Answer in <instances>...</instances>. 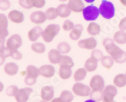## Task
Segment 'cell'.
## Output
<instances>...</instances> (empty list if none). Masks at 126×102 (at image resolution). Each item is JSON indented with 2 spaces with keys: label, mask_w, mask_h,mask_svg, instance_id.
<instances>
[{
  "label": "cell",
  "mask_w": 126,
  "mask_h": 102,
  "mask_svg": "<svg viewBox=\"0 0 126 102\" xmlns=\"http://www.w3.org/2000/svg\"><path fill=\"white\" fill-rule=\"evenodd\" d=\"M61 30V26L57 24H49L43 30L42 38L47 43H50L59 34Z\"/></svg>",
  "instance_id": "1"
},
{
  "label": "cell",
  "mask_w": 126,
  "mask_h": 102,
  "mask_svg": "<svg viewBox=\"0 0 126 102\" xmlns=\"http://www.w3.org/2000/svg\"><path fill=\"white\" fill-rule=\"evenodd\" d=\"M98 9L100 15L106 20H110L115 16V8L114 4L108 0H102Z\"/></svg>",
  "instance_id": "2"
},
{
  "label": "cell",
  "mask_w": 126,
  "mask_h": 102,
  "mask_svg": "<svg viewBox=\"0 0 126 102\" xmlns=\"http://www.w3.org/2000/svg\"><path fill=\"white\" fill-rule=\"evenodd\" d=\"M83 18L87 21H94L97 20L100 16L98 8L94 5H89L86 6L82 11Z\"/></svg>",
  "instance_id": "3"
},
{
  "label": "cell",
  "mask_w": 126,
  "mask_h": 102,
  "mask_svg": "<svg viewBox=\"0 0 126 102\" xmlns=\"http://www.w3.org/2000/svg\"><path fill=\"white\" fill-rule=\"evenodd\" d=\"M72 91L75 95L80 97H87L90 96L91 90L90 86L80 82H76L72 87Z\"/></svg>",
  "instance_id": "4"
},
{
  "label": "cell",
  "mask_w": 126,
  "mask_h": 102,
  "mask_svg": "<svg viewBox=\"0 0 126 102\" xmlns=\"http://www.w3.org/2000/svg\"><path fill=\"white\" fill-rule=\"evenodd\" d=\"M117 93V88L114 85H107L102 91V102H110L114 100Z\"/></svg>",
  "instance_id": "5"
},
{
  "label": "cell",
  "mask_w": 126,
  "mask_h": 102,
  "mask_svg": "<svg viewBox=\"0 0 126 102\" xmlns=\"http://www.w3.org/2000/svg\"><path fill=\"white\" fill-rule=\"evenodd\" d=\"M23 40L18 34H13L9 37L6 41V46L12 51L18 50L22 46Z\"/></svg>",
  "instance_id": "6"
},
{
  "label": "cell",
  "mask_w": 126,
  "mask_h": 102,
  "mask_svg": "<svg viewBox=\"0 0 126 102\" xmlns=\"http://www.w3.org/2000/svg\"><path fill=\"white\" fill-rule=\"evenodd\" d=\"M109 55L111 56L115 63L118 64H123L126 62V51L116 45L113 50L110 51Z\"/></svg>",
  "instance_id": "7"
},
{
  "label": "cell",
  "mask_w": 126,
  "mask_h": 102,
  "mask_svg": "<svg viewBox=\"0 0 126 102\" xmlns=\"http://www.w3.org/2000/svg\"><path fill=\"white\" fill-rule=\"evenodd\" d=\"M78 46L85 50H93L97 46V41L93 36L78 40Z\"/></svg>",
  "instance_id": "8"
},
{
  "label": "cell",
  "mask_w": 126,
  "mask_h": 102,
  "mask_svg": "<svg viewBox=\"0 0 126 102\" xmlns=\"http://www.w3.org/2000/svg\"><path fill=\"white\" fill-rule=\"evenodd\" d=\"M92 91H102L105 88V80L103 77L100 75H95L92 77L90 85Z\"/></svg>",
  "instance_id": "9"
},
{
  "label": "cell",
  "mask_w": 126,
  "mask_h": 102,
  "mask_svg": "<svg viewBox=\"0 0 126 102\" xmlns=\"http://www.w3.org/2000/svg\"><path fill=\"white\" fill-rule=\"evenodd\" d=\"M33 90L30 87L20 88L15 95V99L16 102H27Z\"/></svg>",
  "instance_id": "10"
},
{
  "label": "cell",
  "mask_w": 126,
  "mask_h": 102,
  "mask_svg": "<svg viewBox=\"0 0 126 102\" xmlns=\"http://www.w3.org/2000/svg\"><path fill=\"white\" fill-rule=\"evenodd\" d=\"M29 19L32 23L36 24L37 26L43 24L47 21V18H46L45 12L40 11V10L32 12L29 16Z\"/></svg>",
  "instance_id": "11"
},
{
  "label": "cell",
  "mask_w": 126,
  "mask_h": 102,
  "mask_svg": "<svg viewBox=\"0 0 126 102\" xmlns=\"http://www.w3.org/2000/svg\"><path fill=\"white\" fill-rule=\"evenodd\" d=\"M7 16L11 22L16 24H22L25 20L24 14L17 10H11L8 14Z\"/></svg>",
  "instance_id": "12"
},
{
  "label": "cell",
  "mask_w": 126,
  "mask_h": 102,
  "mask_svg": "<svg viewBox=\"0 0 126 102\" xmlns=\"http://www.w3.org/2000/svg\"><path fill=\"white\" fill-rule=\"evenodd\" d=\"M8 18L4 13H0V38L5 39L8 36Z\"/></svg>",
  "instance_id": "13"
},
{
  "label": "cell",
  "mask_w": 126,
  "mask_h": 102,
  "mask_svg": "<svg viewBox=\"0 0 126 102\" xmlns=\"http://www.w3.org/2000/svg\"><path fill=\"white\" fill-rule=\"evenodd\" d=\"M43 29L39 26H36L30 29L27 33V38L32 43L36 42L42 36Z\"/></svg>",
  "instance_id": "14"
},
{
  "label": "cell",
  "mask_w": 126,
  "mask_h": 102,
  "mask_svg": "<svg viewBox=\"0 0 126 102\" xmlns=\"http://www.w3.org/2000/svg\"><path fill=\"white\" fill-rule=\"evenodd\" d=\"M39 68L40 75L45 78H51L56 73V69L51 65H43Z\"/></svg>",
  "instance_id": "15"
},
{
  "label": "cell",
  "mask_w": 126,
  "mask_h": 102,
  "mask_svg": "<svg viewBox=\"0 0 126 102\" xmlns=\"http://www.w3.org/2000/svg\"><path fill=\"white\" fill-rule=\"evenodd\" d=\"M67 4L71 11L75 13H82L85 8L83 0H68Z\"/></svg>",
  "instance_id": "16"
},
{
  "label": "cell",
  "mask_w": 126,
  "mask_h": 102,
  "mask_svg": "<svg viewBox=\"0 0 126 102\" xmlns=\"http://www.w3.org/2000/svg\"><path fill=\"white\" fill-rule=\"evenodd\" d=\"M54 96V90L51 86H45L40 90V97L42 100L50 102Z\"/></svg>",
  "instance_id": "17"
},
{
  "label": "cell",
  "mask_w": 126,
  "mask_h": 102,
  "mask_svg": "<svg viewBox=\"0 0 126 102\" xmlns=\"http://www.w3.org/2000/svg\"><path fill=\"white\" fill-rule=\"evenodd\" d=\"M62 55H63L57 49L52 48L49 50L48 52L47 58L50 63L52 65H57V64H59L60 63Z\"/></svg>",
  "instance_id": "18"
},
{
  "label": "cell",
  "mask_w": 126,
  "mask_h": 102,
  "mask_svg": "<svg viewBox=\"0 0 126 102\" xmlns=\"http://www.w3.org/2000/svg\"><path fill=\"white\" fill-rule=\"evenodd\" d=\"M83 31V26L81 24H75L73 30L69 32V37L72 41H78Z\"/></svg>",
  "instance_id": "19"
},
{
  "label": "cell",
  "mask_w": 126,
  "mask_h": 102,
  "mask_svg": "<svg viewBox=\"0 0 126 102\" xmlns=\"http://www.w3.org/2000/svg\"><path fill=\"white\" fill-rule=\"evenodd\" d=\"M58 17L61 18H67L71 14V10H70L67 4L61 3L59 4L56 8Z\"/></svg>",
  "instance_id": "20"
},
{
  "label": "cell",
  "mask_w": 126,
  "mask_h": 102,
  "mask_svg": "<svg viewBox=\"0 0 126 102\" xmlns=\"http://www.w3.org/2000/svg\"><path fill=\"white\" fill-rule=\"evenodd\" d=\"M3 69L6 75L10 77H13L18 73L19 67L15 63L8 62L4 65Z\"/></svg>",
  "instance_id": "21"
},
{
  "label": "cell",
  "mask_w": 126,
  "mask_h": 102,
  "mask_svg": "<svg viewBox=\"0 0 126 102\" xmlns=\"http://www.w3.org/2000/svg\"><path fill=\"white\" fill-rule=\"evenodd\" d=\"M86 31L88 34L92 36H95L101 33V26L98 23H95L94 21H92L88 24L86 27Z\"/></svg>",
  "instance_id": "22"
},
{
  "label": "cell",
  "mask_w": 126,
  "mask_h": 102,
  "mask_svg": "<svg viewBox=\"0 0 126 102\" xmlns=\"http://www.w3.org/2000/svg\"><path fill=\"white\" fill-rule=\"evenodd\" d=\"M72 68L67 66L60 65L59 69V76L63 80L69 79L72 76Z\"/></svg>",
  "instance_id": "23"
},
{
  "label": "cell",
  "mask_w": 126,
  "mask_h": 102,
  "mask_svg": "<svg viewBox=\"0 0 126 102\" xmlns=\"http://www.w3.org/2000/svg\"><path fill=\"white\" fill-rule=\"evenodd\" d=\"M98 62V61L90 57L85 61V64H84V68L86 69L88 72H93L97 69Z\"/></svg>",
  "instance_id": "24"
},
{
  "label": "cell",
  "mask_w": 126,
  "mask_h": 102,
  "mask_svg": "<svg viewBox=\"0 0 126 102\" xmlns=\"http://www.w3.org/2000/svg\"><path fill=\"white\" fill-rule=\"evenodd\" d=\"M113 39L115 43L118 45L126 44V31L119 30L114 33Z\"/></svg>",
  "instance_id": "25"
},
{
  "label": "cell",
  "mask_w": 126,
  "mask_h": 102,
  "mask_svg": "<svg viewBox=\"0 0 126 102\" xmlns=\"http://www.w3.org/2000/svg\"><path fill=\"white\" fill-rule=\"evenodd\" d=\"M113 85L119 88H122L126 85V76L125 74L119 73L113 78Z\"/></svg>",
  "instance_id": "26"
},
{
  "label": "cell",
  "mask_w": 126,
  "mask_h": 102,
  "mask_svg": "<svg viewBox=\"0 0 126 102\" xmlns=\"http://www.w3.org/2000/svg\"><path fill=\"white\" fill-rule=\"evenodd\" d=\"M30 48L33 52L39 55L44 54L46 51V45L43 43L38 42V41L32 43L30 46Z\"/></svg>",
  "instance_id": "27"
},
{
  "label": "cell",
  "mask_w": 126,
  "mask_h": 102,
  "mask_svg": "<svg viewBox=\"0 0 126 102\" xmlns=\"http://www.w3.org/2000/svg\"><path fill=\"white\" fill-rule=\"evenodd\" d=\"M87 72L85 68H80L76 69L73 75V78L76 82H80L86 78Z\"/></svg>",
  "instance_id": "28"
},
{
  "label": "cell",
  "mask_w": 126,
  "mask_h": 102,
  "mask_svg": "<svg viewBox=\"0 0 126 102\" xmlns=\"http://www.w3.org/2000/svg\"><path fill=\"white\" fill-rule=\"evenodd\" d=\"M26 76L37 78L39 76H40L39 68L32 65H28L26 68Z\"/></svg>",
  "instance_id": "29"
},
{
  "label": "cell",
  "mask_w": 126,
  "mask_h": 102,
  "mask_svg": "<svg viewBox=\"0 0 126 102\" xmlns=\"http://www.w3.org/2000/svg\"><path fill=\"white\" fill-rule=\"evenodd\" d=\"M116 45V43H115L113 38H106L102 41V46L104 47L105 50L106 51L108 54L110 53V51L113 50V48Z\"/></svg>",
  "instance_id": "30"
},
{
  "label": "cell",
  "mask_w": 126,
  "mask_h": 102,
  "mask_svg": "<svg viewBox=\"0 0 126 102\" xmlns=\"http://www.w3.org/2000/svg\"><path fill=\"white\" fill-rule=\"evenodd\" d=\"M58 51L61 53L62 55H67L68 54L71 50V46L66 41H61L57 45L56 48Z\"/></svg>",
  "instance_id": "31"
},
{
  "label": "cell",
  "mask_w": 126,
  "mask_h": 102,
  "mask_svg": "<svg viewBox=\"0 0 126 102\" xmlns=\"http://www.w3.org/2000/svg\"><path fill=\"white\" fill-rule=\"evenodd\" d=\"M100 62L103 68H105L107 70H110L114 65L115 61L113 60V58L111 57V56L109 55L104 56L101 60Z\"/></svg>",
  "instance_id": "32"
},
{
  "label": "cell",
  "mask_w": 126,
  "mask_h": 102,
  "mask_svg": "<svg viewBox=\"0 0 126 102\" xmlns=\"http://www.w3.org/2000/svg\"><path fill=\"white\" fill-rule=\"evenodd\" d=\"M45 14H46V18H47V20H49V21H53V20H55L58 17L56 8H48L46 10Z\"/></svg>",
  "instance_id": "33"
},
{
  "label": "cell",
  "mask_w": 126,
  "mask_h": 102,
  "mask_svg": "<svg viewBox=\"0 0 126 102\" xmlns=\"http://www.w3.org/2000/svg\"><path fill=\"white\" fill-rule=\"evenodd\" d=\"M59 65L67 66V67L73 68L75 65V63H74L73 59L69 56H67L66 55H63L61 60L59 63Z\"/></svg>",
  "instance_id": "34"
},
{
  "label": "cell",
  "mask_w": 126,
  "mask_h": 102,
  "mask_svg": "<svg viewBox=\"0 0 126 102\" xmlns=\"http://www.w3.org/2000/svg\"><path fill=\"white\" fill-rule=\"evenodd\" d=\"M59 97L64 102H72L74 100L73 93L69 90H63L61 91Z\"/></svg>",
  "instance_id": "35"
},
{
  "label": "cell",
  "mask_w": 126,
  "mask_h": 102,
  "mask_svg": "<svg viewBox=\"0 0 126 102\" xmlns=\"http://www.w3.org/2000/svg\"><path fill=\"white\" fill-rule=\"evenodd\" d=\"M20 6L25 10H30L33 8V1L32 0H18Z\"/></svg>",
  "instance_id": "36"
},
{
  "label": "cell",
  "mask_w": 126,
  "mask_h": 102,
  "mask_svg": "<svg viewBox=\"0 0 126 102\" xmlns=\"http://www.w3.org/2000/svg\"><path fill=\"white\" fill-rule=\"evenodd\" d=\"M75 24L70 20H66L62 24V29L66 32H70L73 29Z\"/></svg>",
  "instance_id": "37"
},
{
  "label": "cell",
  "mask_w": 126,
  "mask_h": 102,
  "mask_svg": "<svg viewBox=\"0 0 126 102\" xmlns=\"http://www.w3.org/2000/svg\"><path fill=\"white\" fill-rule=\"evenodd\" d=\"M91 57H92L93 58H94V60H96L98 61H100L102 59L104 55H103V53L100 50H98V49H94L91 52Z\"/></svg>",
  "instance_id": "38"
},
{
  "label": "cell",
  "mask_w": 126,
  "mask_h": 102,
  "mask_svg": "<svg viewBox=\"0 0 126 102\" xmlns=\"http://www.w3.org/2000/svg\"><path fill=\"white\" fill-rule=\"evenodd\" d=\"M90 99L95 101L96 102H99L102 101V91H91L90 95Z\"/></svg>",
  "instance_id": "39"
},
{
  "label": "cell",
  "mask_w": 126,
  "mask_h": 102,
  "mask_svg": "<svg viewBox=\"0 0 126 102\" xmlns=\"http://www.w3.org/2000/svg\"><path fill=\"white\" fill-rule=\"evenodd\" d=\"M19 88H18L16 85H10L9 87H7L6 90V94L8 96L10 97H14L15 95H16L17 91L18 90Z\"/></svg>",
  "instance_id": "40"
},
{
  "label": "cell",
  "mask_w": 126,
  "mask_h": 102,
  "mask_svg": "<svg viewBox=\"0 0 126 102\" xmlns=\"http://www.w3.org/2000/svg\"><path fill=\"white\" fill-rule=\"evenodd\" d=\"M11 8L10 0H0V10L7 11Z\"/></svg>",
  "instance_id": "41"
},
{
  "label": "cell",
  "mask_w": 126,
  "mask_h": 102,
  "mask_svg": "<svg viewBox=\"0 0 126 102\" xmlns=\"http://www.w3.org/2000/svg\"><path fill=\"white\" fill-rule=\"evenodd\" d=\"M33 7L37 9L43 8L46 4V0H32Z\"/></svg>",
  "instance_id": "42"
},
{
  "label": "cell",
  "mask_w": 126,
  "mask_h": 102,
  "mask_svg": "<svg viewBox=\"0 0 126 102\" xmlns=\"http://www.w3.org/2000/svg\"><path fill=\"white\" fill-rule=\"evenodd\" d=\"M11 58L16 61H20L23 58V54L18 50L12 51Z\"/></svg>",
  "instance_id": "43"
},
{
  "label": "cell",
  "mask_w": 126,
  "mask_h": 102,
  "mask_svg": "<svg viewBox=\"0 0 126 102\" xmlns=\"http://www.w3.org/2000/svg\"><path fill=\"white\" fill-rule=\"evenodd\" d=\"M37 78H35L33 77H30L29 76H25L24 79V82L28 86H33L37 83Z\"/></svg>",
  "instance_id": "44"
},
{
  "label": "cell",
  "mask_w": 126,
  "mask_h": 102,
  "mask_svg": "<svg viewBox=\"0 0 126 102\" xmlns=\"http://www.w3.org/2000/svg\"><path fill=\"white\" fill-rule=\"evenodd\" d=\"M119 28L120 30L126 31V16L121 19L119 23Z\"/></svg>",
  "instance_id": "45"
},
{
  "label": "cell",
  "mask_w": 126,
  "mask_h": 102,
  "mask_svg": "<svg viewBox=\"0 0 126 102\" xmlns=\"http://www.w3.org/2000/svg\"><path fill=\"white\" fill-rule=\"evenodd\" d=\"M12 51L11 50H10L9 48H8L7 47H5L4 50H3L1 54L3 56H4L5 58H8V57H11V55H12Z\"/></svg>",
  "instance_id": "46"
},
{
  "label": "cell",
  "mask_w": 126,
  "mask_h": 102,
  "mask_svg": "<svg viewBox=\"0 0 126 102\" xmlns=\"http://www.w3.org/2000/svg\"><path fill=\"white\" fill-rule=\"evenodd\" d=\"M6 47V43H5V39L0 38V53L3 51L4 48Z\"/></svg>",
  "instance_id": "47"
},
{
  "label": "cell",
  "mask_w": 126,
  "mask_h": 102,
  "mask_svg": "<svg viewBox=\"0 0 126 102\" xmlns=\"http://www.w3.org/2000/svg\"><path fill=\"white\" fill-rule=\"evenodd\" d=\"M5 60H6V58L0 53V67H1L4 65Z\"/></svg>",
  "instance_id": "48"
},
{
  "label": "cell",
  "mask_w": 126,
  "mask_h": 102,
  "mask_svg": "<svg viewBox=\"0 0 126 102\" xmlns=\"http://www.w3.org/2000/svg\"><path fill=\"white\" fill-rule=\"evenodd\" d=\"M50 102H64L60 97H57V98H53V99L52 100L50 101Z\"/></svg>",
  "instance_id": "49"
},
{
  "label": "cell",
  "mask_w": 126,
  "mask_h": 102,
  "mask_svg": "<svg viewBox=\"0 0 126 102\" xmlns=\"http://www.w3.org/2000/svg\"><path fill=\"white\" fill-rule=\"evenodd\" d=\"M119 1H120V3H121L122 6L126 7V0H119Z\"/></svg>",
  "instance_id": "50"
},
{
  "label": "cell",
  "mask_w": 126,
  "mask_h": 102,
  "mask_svg": "<svg viewBox=\"0 0 126 102\" xmlns=\"http://www.w3.org/2000/svg\"><path fill=\"white\" fill-rule=\"evenodd\" d=\"M3 90H4V85L1 81H0V93L3 91Z\"/></svg>",
  "instance_id": "51"
},
{
  "label": "cell",
  "mask_w": 126,
  "mask_h": 102,
  "mask_svg": "<svg viewBox=\"0 0 126 102\" xmlns=\"http://www.w3.org/2000/svg\"><path fill=\"white\" fill-rule=\"evenodd\" d=\"M84 1L88 3H93V2L95 1V0H84Z\"/></svg>",
  "instance_id": "52"
},
{
  "label": "cell",
  "mask_w": 126,
  "mask_h": 102,
  "mask_svg": "<svg viewBox=\"0 0 126 102\" xmlns=\"http://www.w3.org/2000/svg\"><path fill=\"white\" fill-rule=\"evenodd\" d=\"M85 102H96L94 100H92V99H89V100H87L85 101Z\"/></svg>",
  "instance_id": "53"
},
{
  "label": "cell",
  "mask_w": 126,
  "mask_h": 102,
  "mask_svg": "<svg viewBox=\"0 0 126 102\" xmlns=\"http://www.w3.org/2000/svg\"><path fill=\"white\" fill-rule=\"evenodd\" d=\"M58 1H60L61 3H64L66 1H68V0H58Z\"/></svg>",
  "instance_id": "54"
},
{
  "label": "cell",
  "mask_w": 126,
  "mask_h": 102,
  "mask_svg": "<svg viewBox=\"0 0 126 102\" xmlns=\"http://www.w3.org/2000/svg\"><path fill=\"white\" fill-rule=\"evenodd\" d=\"M47 102V101L43 100H42L40 101V102Z\"/></svg>",
  "instance_id": "55"
},
{
  "label": "cell",
  "mask_w": 126,
  "mask_h": 102,
  "mask_svg": "<svg viewBox=\"0 0 126 102\" xmlns=\"http://www.w3.org/2000/svg\"><path fill=\"white\" fill-rule=\"evenodd\" d=\"M115 102V100H113V101H112V102Z\"/></svg>",
  "instance_id": "56"
},
{
  "label": "cell",
  "mask_w": 126,
  "mask_h": 102,
  "mask_svg": "<svg viewBox=\"0 0 126 102\" xmlns=\"http://www.w3.org/2000/svg\"><path fill=\"white\" fill-rule=\"evenodd\" d=\"M125 75H126V73H125Z\"/></svg>",
  "instance_id": "57"
}]
</instances>
